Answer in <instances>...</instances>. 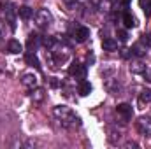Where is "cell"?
Instances as JSON below:
<instances>
[{
    "mask_svg": "<svg viewBox=\"0 0 151 149\" xmlns=\"http://www.w3.org/2000/svg\"><path fill=\"white\" fill-rule=\"evenodd\" d=\"M53 114L60 121V125L65 126V128H77V126H81V117L70 107H67V105H56L53 109Z\"/></svg>",
    "mask_w": 151,
    "mask_h": 149,
    "instance_id": "6da1fadb",
    "label": "cell"
},
{
    "mask_svg": "<svg viewBox=\"0 0 151 149\" xmlns=\"http://www.w3.org/2000/svg\"><path fill=\"white\" fill-rule=\"evenodd\" d=\"M34 21L39 28H47L51 23H53V16L47 9H39L37 12L34 14Z\"/></svg>",
    "mask_w": 151,
    "mask_h": 149,
    "instance_id": "277c9868",
    "label": "cell"
},
{
    "mask_svg": "<svg viewBox=\"0 0 151 149\" xmlns=\"http://www.w3.org/2000/svg\"><path fill=\"white\" fill-rule=\"evenodd\" d=\"M21 84H23L25 88H28V90H32V88H37L39 77L34 74V72H27V74L21 75Z\"/></svg>",
    "mask_w": 151,
    "mask_h": 149,
    "instance_id": "52a82bcc",
    "label": "cell"
},
{
    "mask_svg": "<svg viewBox=\"0 0 151 149\" xmlns=\"http://www.w3.org/2000/svg\"><path fill=\"white\" fill-rule=\"evenodd\" d=\"M116 111L118 114L125 119V121H128V119H132V114H134V109H132V105L130 104H119L118 107H116Z\"/></svg>",
    "mask_w": 151,
    "mask_h": 149,
    "instance_id": "ba28073f",
    "label": "cell"
},
{
    "mask_svg": "<svg viewBox=\"0 0 151 149\" xmlns=\"http://www.w3.org/2000/svg\"><path fill=\"white\" fill-rule=\"evenodd\" d=\"M139 102L141 104H150L151 102V88H144L139 95Z\"/></svg>",
    "mask_w": 151,
    "mask_h": 149,
    "instance_id": "ac0fdd59",
    "label": "cell"
},
{
    "mask_svg": "<svg viewBox=\"0 0 151 149\" xmlns=\"http://www.w3.org/2000/svg\"><path fill=\"white\" fill-rule=\"evenodd\" d=\"M44 97H46V91H44L42 88H32V90H30V98H32L35 104H40V102L44 100Z\"/></svg>",
    "mask_w": 151,
    "mask_h": 149,
    "instance_id": "7c38bea8",
    "label": "cell"
},
{
    "mask_svg": "<svg viewBox=\"0 0 151 149\" xmlns=\"http://www.w3.org/2000/svg\"><path fill=\"white\" fill-rule=\"evenodd\" d=\"M77 91H79L81 97H88V95L91 93V84H90L88 81L81 79V81H79V86H77Z\"/></svg>",
    "mask_w": 151,
    "mask_h": 149,
    "instance_id": "4fadbf2b",
    "label": "cell"
},
{
    "mask_svg": "<svg viewBox=\"0 0 151 149\" xmlns=\"http://www.w3.org/2000/svg\"><path fill=\"white\" fill-rule=\"evenodd\" d=\"M42 46H44L47 51H51V49L56 46V39H53V37H42Z\"/></svg>",
    "mask_w": 151,
    "mask_h": 149,
    "instance_id": "7402d4cb",
    "label": "cell"
},
{
    "mask_svg": "<svg viewBox=\"0 0 151 149\" xmlns=\"http://www.w3.org/2000/svg\"><path fill=\"white\" fill-rule=\"evenodd\" d=\"M88 37H90V28H86V27H76L74 28L76 42H84Z\"/></svg>",
    "mask_w": 151,
    "mask_h": 149,
    "instance_id": "30bf717a",
    "label": "cell"
},
{
    "mask_svg": "<svg viewBox=\"0 0 151 149\" xmlns=\"http://www.w3.org/2000/svg\"><path fill=\"white\" fill-rule=\"evenodd\" d=\"M65 4H67L69 9H76L77 7V0H65Z\"/></svg>",
    "mask_w": 151,
    "mask_h": 149,
    "instance_id": "4316f807",
    "label": "cell"
},
{
    "mask_svg": "<svg viewBox=\"0 0 151 149\" xmlns=\"http://www.w3.org/2000/svg\"><path fill=\"white\" fill-rule=\"evenodd\" d=\"M130 70H132L134 74H142V75H144V72L148 70V67H146L144 63H141V62H137V63H134V65H130Z\"/></svg>",
    "mask_w": 151,
    "mask_h": 149,
    "instance_id": "ffe728a7",
    "label": "cell"
},
{
    "mask_svg": "<svg viewBox=\"0 0 151 149\" xmlns=\"http://www.w3.org/2000/svg\"><path fill=\"white\" fill-rule=\"evenodd\" d=\"M141 44H142L144 47H151V34H144V35L141 37Z\"/></svg>",
    "mask_w": 151,
    "mask_h": 149,
    "instance_id": "d4e9b609",
    "label": "cell"
},
{
    "mask_svg": "<svg viewBox=\"0 0 151 149\" xmlns=\"http://www.w3.org/2000/svg\"><path fill=\"white\" fill-rule=\"evenodd\" d=\"M135 128L141 135L144 137H150L151 135V116H141L137 121H135Z\"/></svg>",
    "mask_w": 151,
    "mask_h": 149,
    "instance_id": "5b68a950",
    "label": "cell"
},
{
    "mask_svg": "<svg viewBox=\"0 0 151 149\" xmlns=\"http://www.w3.org/2000/svg\"><path fill=\"white\" fill-rule=\"evenodd\" d=\"M130 2H132V0H121V4H123V5H125V7H127V5H128V4H130Z\"/></svg>",
    "mask_w": 151,
    "mask_h": 149,
    "instance_id": "f546056e",
    "label": "cell"
},
{
    "mask_svg": "<svg viewBox=\"0 0 151 149\" xmlns=\"http://www.w3.org/2000/svg\"><path fill=\"white\" fill-rule=\"evenodd\" d=\"M18 14H19L21 19H30V18L34 16V9H30L28 5H21V7L18 9Z\"/></svg>",
    "mask_w": 151,
    "mask_h": 149,
    "instance_id": "e0dca14e",
    "label": "cell"
},
{
    "mask_svg": "<svg viewBox=\"0 0 151 149\" xmlns=\"http://www.w3.org/2000/svg\"><path fill=\"white\" fill-rule=\"evenodd\" d=\"M9 34V28H7V21H4V19H0V39L5 37Z\"/></svg>",
    "mask_w": 151,
    "mask_h": 149,
    "instance_id": "cb8c5ba5",
    "label": "cell"
},
{
    "mask_svg": "<svg viewBox=\"0 0 151 149\" xmlns=\"http://www.w3.org/2000/svg\"><path fill=\"white\" fill-rule=\"evenodd\" d=\"M125 148H137V144H135V142H127Z\"/></svg>",
    "mask_w": 151,
    "mask_h": 149,
    "instance_id": "f1b7e54d",
    "label": "cell"
},
{
    "mask_svg": "<svg viewBox=\"0 0 151 149\" xmlns=\"http://www.w3.org/2000/svg\"><path fill=\"white\" fill-rule=\"evenodd\" d=\"M106 88H107V91L111 93V95H121V84L118 82V79H109L107 82H106Z\"/></svg>",
    "mask_w": 151,
    "mask_h": 149,
    "instance_id": "8fae6325",
    "label": "cell"
},
{
    "mask_svg": "<svg viewBox=\"0 0 151 149\" xmlns=\"http://www.w3.org/2000/svg\"><path fill=\"white\" fill-rule=\"evenodd\" d=\"M51 58H53V63L55 65H63V63H67L69 62V58H70V49L67 47V46H55L53 49H51Z\"/></svg>",
    "mask_w": 151,
    "mask_h": 149,
    "instance_id": "3957f363",
    "label": "cell"
},
{
    "mask_svg": "<svg viewBox=\"0 0 151 149\" xmlns=\"http://www.w3.org/2000/svg\"><path fill=\"white\" fill-rule=\"evenodd\" d=\"M39 46H42V37L39 34H30L28 39H27V47L28 51H35Z\"/></svg>",
    "mask_w": 151,
    "mask_h": 149,
    "instance_id": "9c48e42d",
    "label": "cell"
},
{
    "mask_svg": "<svg viewBox=\"0 0 151 149\" xmlns=\"http://www.w3.org/2000/svg\"><path fill=\"white\" fill-rule=\"evenodd\" d=\"M7 51H9L11 54H19V53L23 51V46H21L18 40H14V39H12V40H9V42H7Z\"/></svg>",
    "mask_w": 151,
    "mask_h": 149,
    "instance_id": "9a60e30c",
    "label": "cell"
},
{
    "mask_svg": "<svg viewBox=\"0 0 151 149\" xmlns=\"http://www.w3.org/2000/svg\"><path fill=\"white\" fill-rule=\"evenodd\" d=\"M127 39H128V34L125 30H118V40L119 42H127Z\"/></svg>",
    "mask_w": 151,
    "mask_h": 149,
    "instance_id": "484cf974",
    "label": "cell"
},
{
    "mask_svg": "<svg viewBox=\"0 0 151 149\" xmlns=\"http://www.w3.org/2000/svg\"><path fill=\"white\" fill-rule=\"evenodd\" d=\"M102 47H104V51H109V53H113L118 49V40H114L111 37H106L102 40Z\"/></svg>",
    "mask_w": 151,
    "mask_h": 149,
    "instance_id": "5bb4252c",
    "label": "cell"
},
{
    "mask_svg": "<svg viewBox=\"0 0 151 149\" xmlns=\"http://www.w3.org/2000/svg\"><path fill=\"white\" fill-rule=\"evenodd\" d=\"M0 11H2V14L5 16V21L11 25V30H14L16 28V14H18V9L14 7V4L12 2H9V0H2L0 2Z\"/></svg>",
    "mask_w": 151,
    "mask_h": 149,
    "instance_id": "7a4b0ae2",
    "label": "cell"
},
{
    "mask_svg": "<svg viewBox=\"0 0 151 149\" xmlns=\"http://www.w3.org/2000/svg\"><path fill=\"white\" fill-rule=\"evenodd\" d=\"M25 62H27L30 67L40 69V62H39V58L35 56V53H34V51H30V53H27V54H25Z\"/></svg>",
    "mask_w": 151,
    "mask_h": 149,
    "instance_id": "2e32d148",
    "label": "cell"
},
{
    "mask_svg": "<svg viewBox=\"0 0 151 149\" xmlns=\"http://www.w3.org/2000/svg\"><path fill=\"white\" fill-rule=\"evenodd\" d=\"M69 74L76 77V79H84L86 77V65H83V63H79V62H74L72 65H70V69H69Z\"/></svg>",
    "mask_w": 151,
    "mask_h": 149,
    "instance_id": "8992f818",
    "label": "cell"
},
{
    "mask_svg": "<svg viewBox=\"0 0 151 149\" xmlns=\"http://www.w3.org/2000/svg\"><path fill=\"white\" fill-rule=\"evenodd\" d=\"M123 23H125V27H127V28H132V27H135V19H134V16H132L128 11L123 14Z\"/></svg>",
    "mask_w": 151,
    "mask_h": 149,
    "instance_id": "44dd1931",
    "label": "cell"
},
{
    "mask_svg": "<svg viewBox=\"0 0 151 149\" xmlns=\"http://www.w3.org/2000/svg\"><path fill=\"white\" fill-rule=\"evenodd\" d=\"M130 53H132V56H137V58H141V56H144V53H146V47H142V44H135V46H132Z\"/></svg>",
    "mask_w": 151,
    "mask_h": 149,
    "instance_id": "d6986e66",
    "label": "cell"
},
{
    "mask_svg": "<svg viewBox=\"0 0 151 149\" xmlns=\"http://www.w3.org/2000/svg\"><path fill=\"white\" fill-rule=\"evenodd\" d=\"M141 7L146 16H151V0H141Z\"/></svg>",
    "mask_w": 151,
    "mask_h": 149,
    "instance_id": "603a6c76",
    "label": "cell"
},
{
    "mask_svg": "<svg viewBox=\"0 0 151 149\" xmlns=\"http://www.w3.org/2000/svg\"><path fill=\"white\" fill-rule=\"evenodd\" d=\"M102 2H104V0H90V4H91L95 9H100V7H102Z\"/></svg>",
    "mask_w": 151,
    "mask_h": 149,
    "instance_id": "83f0119b",
    "label": "cell"
}]
</instances>
